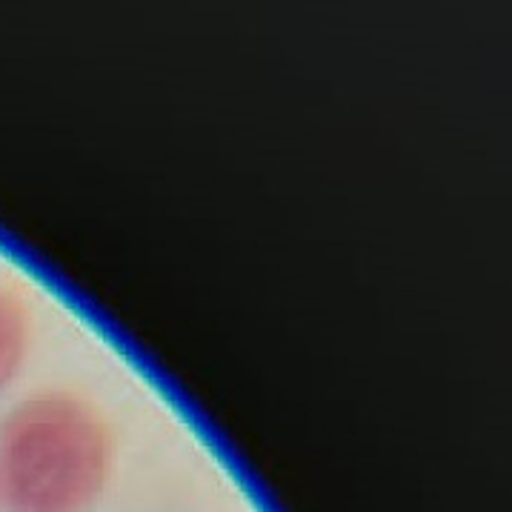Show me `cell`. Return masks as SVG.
<instances>
[{"label": "cell", "instance_id": "obj_1", "mask_svg": "<svg viewBox=\"0 0 512 512\" xmlns=\"http://www.w3.org/2000/svg\"><path fill=\"white\" fill-rule=\"evenodd\" d=\"M112 458V432L89 401L55 390L29 395L0 424V507L89 512Z\"/></svg>", "mask_w": 512, "mask_h": 512}, {"label": "cell", "instance_id": "obj_2", "mask_svg": "<svg viewBox=\"0 0 512 512\" xmlns=\"http://www.w3.org/2000/svg\"><path fill=\"white\" fill-rule=\"evenodd\" d=\"M32 347L29 309L12 289L0 287V392L15 384Z\"/></svg>", "mask_w": 512, "mask_h": 512}]
</instances>
